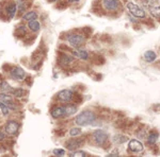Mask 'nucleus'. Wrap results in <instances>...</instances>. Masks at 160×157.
Returning <instances> with one entry per match:
<instances>
[{"label": "nucleus", "instance_id": "obj_17", "mask_svg": "<svg viewBox=\"0 0 160 157\" xmlns=\"http://www.w3.org/2000/svg\"><path fill=\"white\" fill-rule=\"evenodd\" d=\"M28 28H29L32 32L37 33L41 29V24L38 21V20H32V21H29V24H28Z\"/></svg>", "mask_w": 160, "mask_h": 157}, {"label": "nucleus", "instance_id": "obj_30", "mask_svg": "<svg viewBox=\"0 0 160 157\" xmlns=\"http://www.w3.org/2000/svg\"><path fill=\"white\" fill-rule=\"evenodd\" d=\"M71 156H73V157H76V156H82V157H84V156H87V153H86V152H83V151H76V152H75V153L71 154Z\"/></svg>", "mask_w": 160, "mask_h": 157}, {"label": "nucleus", "instance_id": "obj_19", "mask_svg": "<svg viewBox=\"0 0 160 157\" xmlns=\"http://www.w3.org/2000/svg\"><path fill=\"white\" fill-rule=\"evenodd\" d=\"M148 10L154 17L160 19V6H148Z\"/></svg>", "mask_w": 160, "mask_h": 157}, {"label": "nucleus", "instance_id": "obj_31", "mask_svg": "<svg viewBox=\"0 0 160 157\" xmlns=\"http://www.w3.org/2000/svg\"><path fill=\"white\" fill-rule=\"evenodd\" d=\"M4 138H6V135H4V133H2L1 131H0V141L4 140Z\"/></svg>", "mask_w": 160, "mask_h": 157}, {"label": "nucleus", "instance_id": "obj_6", "mask_svg": "<svg viewBox=\"0 0 160 157\" xmlns=\"http://www.w3.org/2000/svg\"><path fill=\"white\" fill-rule=\"evenodd\" d=\"M19 130V123L16 122L14 120H10L6 123V127H4V131L8 135L10 136H15Z\"/></svg>", "mask_w": 160, "mask_h": 157}, {"label": "nucleus", "instance_id": "obj_29", "mask_svg": "<svg viewBox=\"0 0 160 157\" xmlns=\"http://www.w3.org/2000/svg\"><path fill=\"white\" fill-rule=\"evenodd\" d=\"M52 154L55 156H64L65 155V151H64L63 149H55V150L52 151Z\"/></svg>", "mask_w": 160, "mask_h": 157}, {"label": "nucleus", "instance_id": "obj_7", "mask_svg": "<svg viewBox=\"0 0 160 157\" xmlns=\"http://www.w3.org/2000/svg\"><path fill=\"white\" fill-rule=\"evenodd\" d=\"M93 138H94L96 143H98V145H104L108 139V135H107V133L104 132L102 130H96L93 133Z\"/></svg>", "mask_w": 160, "mask_h": 157}, {"label": "nucleus", "instance_id": "obj_18", "mask_svg": "<svg viewBox=\"0 0 160 157\" xmlns=\"http://www.w3.org/2000/svg\"><path fill=\"white\" fill-rule=\"evenodd\" d=\"M144 60H145L148 63H153V62L156 60V53L152 50H148L144 53Z\"/></svg>", "mask_w": 160, "mask_h": 157}, {"label": "nucleus", "instance_id": "obj_11", "mask_svg": "<svg viewBox=\"0 0 160 157\" xmlns=\"http://www.w3.org/2000/svg\"><path fill=\"white\" fill-rule=\"evenodd\" d=\"M82 142H83V139H71V140L66 141V148L68 149L69 151H75L78 148L82 145Z\"/></svg>", "mask_w": 160, "mask_h": 157}, {"label": "nucleus", "instance_id": "obj_12", "mask_svg": "<svg viewBox=\"0 0 160 157\" xmlns=\"http://www.w3.org/2000/svg\"><path fill=\"white\" fill-rule=\"evenodd\" d=\"M74 58L72 55H68L66 53H61L60 56H59V64H61L62 66H68L71 63H73Z\"/></svg>", "mask_w": 160, "mask_h": 157}, {"label": "nucleus", "instance_id": "obj_1", "mask_svg": "<svg viewBox=\"0 0 160 157\" xmlns=\"http://www.w3.org/2000/svg\"><path fill=\"white\" fill-rule=\"evenodd\" d=\"M96 119V116L91 110H83L75 118V123L79 127H84V125L92 124Z\"/></svg>", "mask_w": 160, "mask_h": 157}, {"label": "nucleus", "instance_id": "obj_26", "mask_svg": "<svg viewBox=\"0 0 160 157\" xmlns=\"http://www.w3.org/2000/svg\"><path fill=\"white\" fill-rule=\"evenodd\" d=\"M157 139H158V134H157V133H151L148 135V140L149 143H155L157 141Z\"/></svg>", "mask_w": 160, "mask_h": 157}, {"label": "nucleus", "instance_id": "obj_13", "mask_svg": "<svg viewBox=\"0 0 160 157\" xmlns=\"http://www.w3.org/2000/svg\"><path fill=\"white\" fill-rule=\"evenodd\" d=\"M16 11H17V6L15 2H10V3L7 4L6 7V12H7V15L9 16V18H13L16 14Z\"/></svg>", "mask_w": 160, "mask_h": 157}, {"label": "nucleus", "instance_id": "obj_33", "mask_svg": "<svg viewBox=\"0 0 160 157\" xmlns=\"http://www.w3.org/2000/svg\"><path fill=\"white\" fill-rule=\"evenodd\" d=\"M49 2H56V1H58V0H48Z\"/></svg>", "mask_w": 160, "mask_h": 157}, {"label": "nucleus", "instance_id": "obj_32", "mask_svg": "<svg viewBox=\"0 0 160 157\" xmlns=\"http://www.w3.org/2000/svg\"><path fill=\"white\" fill-rule=\"evenodd\" d=\"M68 2H77V1H79V0H68Z\"/></svg>", "mask_w": 160, "mask_h": 157}, {"label": "nucleus", "instance_id": "obj_22", "mask_svg": "<svg viewBox=\"0 0 160 157\" xmlns=\"http://www.w3.org/2000/svg\"><path fill=\"white\" fill-rule=\"evenodd\" d=\"M127 140H128V138L125 137V136H123V135H114L112 137V141L114 143H124Z\"/></svg>", "mask_w": 160, "mask_h": 157}, {"label": "nucleus", "instance_id": "obj_9", "mask_svg": "<svg viewBox=\"0 0 160 157\" xmlns=\"http://www.w3.org/2000/svg\"><path fill=\"white\" fill-rule=\"evenodd\" d=\"M102 4H104L105 9L110 12L117 11L118 7H120L118 0H102Z\"/></svg>", "mask_w": 160, "mask_h": 157}, {"label": "nucleus", "instance_id": "obj_15", "mask_svg": "<svg viewBox=\"0 0 160 157\" xmlns=\"http://www.w3.org/2000/svg\"><path fill=\"white\" fill-rule=\"evenodd\" d=\"M38 17V13L34 11H29L27 13H25L22 15V19L26 20V21H32V20H37Z\"/></svg>", "mask_w": 160, "mask_h": 157}, {"label": "nucleus", "instance_id": "obj_21", "mask_svg": "<svg viewBox=\"0 0 160 157\" xmlns=\"http://www.w3.org/2000/svg\"><path fill=\"white\" fill-rule=\"evenodd\" d=\"M77 112V106L76 105L68 104L65 106V116H72Z\"/></svg>", "mask_w": 160, "mask_h": 157}, {"label": "nucleus", "instance_id": "obj_8", "mask_svg": "<svg viewBox=\"0 0 160 157\" xmlns=\"http://www.w3.org/2000/svg\"><path fill=\"white\" fill-rule=\"evenodd\" d=\"M128 149H129V151L133 152V153H141L143 151V145L139 140H137V139H132L128 143Z\"/></svg>", "mask_w": 160, "mask_h": 157}, {"label": "nucleus", "instance_id": "obj_2", "mask_svg": "<svg viewBox=\"0 0 160 157\" xmlns=\"http://www.w3.org/2000/svg\"><path fill=\"white\" fill-rule=\"evenodd\" d=\"M126 9H127L128 12H129L132 16H135L136 18H140V19L145 18V16H146L145 11L142 10L139 6L132 3V2H127V3H126Z\"/></svg>", "mask_w": 160, "mask_h": 157}, {"label": "nucleus", "instance_id": "obj_14", "mask_svg": "<svg viewBox=\"0 0 160 157\" xmlns=\"http://www.w3.org/2000/svg\"><path fill=\"white\" fill-rule=\"evenodd\" d=\"M72 54H73L75 58H80V60H88V58H89L88 51L83 50V49H79V48H76V50H73Z\"/></svg>", "mask_w": 160, "mask_h": 157}, {"label": "nucleus", "instance_id": "obj_20", "mask_svg": "<svg viewBox=\"0 0 160 157\" xmlns=\"http://www.w3.org/2000/svg\"><path fill=\"white\" fill-rule=\"evenodd\" d=\"M0 89L3 91H7V92H13L14 90V88H12L11 86L9 85L7 81H4V80H1L0 81Z\"/></svg>", "mask_w": 160, "mask_h": 157}, {"label": "nucleus", "instance_id": "obj_10", "mask_svg": "<svg viewBox=\"0 0 160 157\" xmlns=\"http://www.w3.org/2000/svg\"><path fill=\"white\" fill-rule=\"evenodd\" d=\"M50 115L53 119H60L65 117V106H55L50 110Z\"/></svg>", "mask_w": 160, "mask_h": 157}, {"label": "nucleus", "instance_id": "obj_28", "mask_svg": "<svg viewBox=\"0 0 160 157\" xmlns=\"http://www.w3.org/2000/svg\"><path fill=\"white\" fill-rule=\"evenodd\" d=\"M13 94H14L17 98H22L25 96V90L22 88H17V89H14V90H13Z\"/></svg>", "mask_w": 160, "mask_h": 157}, {"label": "nucleus", "instance_id": "obj_23", "mask_svg": "<svg viewBox=\"0 0 160 157\" xmlns=\"http://www.w3.org/2000/svg\"><path fill=\"white\" fill-rule=\"evenodd\" d=\"M0 101L2 102H13V97L8 94H0Z\"/></svg>", "mask_w": 160, "mask_h": 157}, {"label": "nucleus", "instance_id": "obj_4", "mask_svg": "<svg viewBox=\"0 0 160 157\" xmlns=\"http://www.w3.org/2000/svg\"><path fill=\"white\" fill-rule=\"evenodd\" d=\"M74 98V92L71 89H63L57 95V99L62 103H69Z\"/></svg>", "mask_w": 160, "mask_h": 157}, {"label": "nucleus", "instance_id": "obj_27", "mask_svg": "<svg viewBox=\"0 0 160 157\" xmlns=\"http://www.w3.org/2000/svg\"><path fill=\"white\" fill-rule=\"evenodd\" d=\"M26 33H27V30H26V28H25V27H19V28H17V30H16V35H17L18 37L24 36V35H26Z\"/></svg>", "mask_w": 160, "mask_h": 157}, {"label": "nucleus", "instance_id": "obj_16", "mask_svg": "<svg viewBox=\"0 0 160 157\" xmlns=\"http://www.w3.org/2000/svg\"><path fill=\"white\" fill-rule=\"evenodd\" d=\"M16 6H17V10H18V12L22 14V12H25L26 10L29 7L30 3H28L27 0H18Z\"/></svg>", "mask_w": 160, "mask_h": 157}, {"label": "nucleus", "instance_id": "obj_5", "mask_svg": "<svg viewBox=\"0 0 160 157\" xmlns=\"http://www.w3.org/2000/svg\"><path fill=\"white\" fill-rule=\"evenodd\" d=\"M10 76H11L12 79L16 80V81H22V80L26 79L27 74H26L25 70L22 68V67H13V68L10 70Z\"/></svg>", "mask_w": 160, "mask_h": 157}, {"label": "nucleus", "instance_id": "obj_3", "mask_svg": "<svg viewBox=\"0 0 160 157\" xmlns=\"http://www.w3.org/2000/svg\"><path fill=\"white\" fill-rule=\"evenodd\" d=\"M68 42L72 47L74 48H80L84 43H86V38L82 35L74 33V34H69L68 35Z\"/></svg>", "mask_w": 160, "mask_h": 157}, {"label": "nucleus", "instance_id": "obj_25", "mask_svg": "<svg viewBox=\"0 0 160 157\" xmlns=\"http://www.w3.org/2000/svg\"><path fill=\"white\" fill-rule=\"evenodd\" d=\"M81 133H82L81 128H79V127H74L69 131V135H71L72 137H78L79 135H81Z\"/></svg>", "mask_w": 160, "mask_h": 157}, {"label": "nucleus", "instance_id": "obj_24", "mask_svg": "<svg viewBox=\"0 0 160 157\" xmlns=\"http://www.w3.org/2000/svg\"><path fill=\"white\" fill-rule=\"evenodd\" d=\"M0 110H1V113H2V115H3V116H8V115H9V113H10V109L7 106L6 103L2 102V101H0Z\"/></svg>", "mask_w": 160, "mask_h": 157}]
</instances>
